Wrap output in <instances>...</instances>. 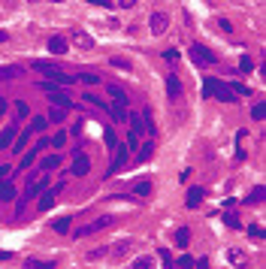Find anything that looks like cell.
<instances>
[{
  "label": "cell",
  "instance_id": "cell-1",
  "mask_svg": "<svg viewBox=\"0 0 266 269\" xmlns=\"http://www.w3.org/2000/svg\"><path fill=\"white\" fill-rule=\"evenodd\" d=\"M203 97H218V100H224V103H233L236 100V94L227 88L224 82H218V79H203Z\"/></svg>",
  "mask_w": 266,
  "mask_h": 269
},
{
  "label": "cell",
  "instance_id": "cell-2",
  "mask_svg": "<svg viewBox=\"0 0 266 269\" xmlns=\"http://www.w3.org/2000/svg\"><path fill=\"white\" fill-rule=\"evenodd\" d=\"M109 224H112V218H109V215H103V218H94L91 224H85V227H79V230H76V239L91 236V233H97V230H103V227H109Z\"/></svg>",
  "mask_w": 266,
  "mask_h": 269
},
{
  "label": "cell",
  "instance_id": "cell-3",
  "mask_svg": "<svg viewBox=\"0 0 266 269\" xmlns=\"http://www.w3.org/2000/svg\"><path fill=\"white\" fill-rule=\"evenodd\" d=\"M148 27H151V33H155V36H164L167 27H170V15H167V12H151Z\"/></svg>",
  "mask_w": 266,
  "mask_h": 269
},
{
  "label": "cell",
  "instance_id": "cell-4",
  "mask_svg": "<svg viewBox=\"0 0 266 269\" xmlns=\"http://www.w3.org/2000/svg\"><path fill=\"white\" fill-rule=\"evenodd\" d=\"M127 155H130V148H127V145H115V158H112V164H109V173H106V176H115V173L127 164Z\"/></svg>",
  "mask_w": 266,
  "mask_h": 269
},
{
  "label": "cell",
  "instance_id": "cell-5",
  "mask_svg": "<svg viewBox=\"0 0 266 269\" xmlns=\"http://www.w3.org/2000/svg\"><path fill=\"white\" fill-rule=\"evenodd\" d=\"M191 58H194L200 67H212V64H218V58H215L209 49H203V46H191Z\"/></svg>",
  "mask_w": 266,
  "mask_h": 269
},
{
  "label": "cell",
  "instance_id": "cell-6",
  "mask_svg": "<svg viewBox=\"0 0 266 269\" xmlns=\"http://www.w3.org/2000/svg\"><path fill=\"white\" fill-rule=\"evenodd\" d=\"M106 94L112 97V106H127L130 100H127V94H124V88H118V85H106Z\"/></svg>",
  "mask_w": 266,
  "mask_h": 269
},
{
  "label": "cell",
  "instance_id": "cell-7",
  "mask_svg": "<svg viewBox=\"0 0 266 269\" xmlns=\"http://www.w3.org/2000/svg\"><path fill=\"white\" fill-rule=\"evenodd\" d=\"M61 187H64V184H58V187H52V190H46V194L40 197V203H36V209H40V212H49V209L55 206V197L61 194Z\"/></svg>",
  "mask_w": 266,
  "mask_h": 269
},
{
  "label": "cell",
  "instance_id": "cell-8",
  "mask_svg": "<svg viewBox=\"0 0 266 269\" xmlns=\"http://www.w3.org/2000/svg\"><path fill=\"white\" fill-rule=\"evenodd\" d=\"M18 136V124H9L3 133H0V151H6L9 145H12V139Z\"/></svg>",
  "mask_w": 266,
  "mask_h": 269
},
{
  "label": "cell",
  "instance_id": "cell-9",
  "mask_svg": "<svg viewBox=\"0 0 266 269\" xmlns=\"http://www.w3.org/2000/svg\"><path fill=\"white\" fill-rule=\"evenodd\" d=\"M203 197H206L203 187H191V190H187V209H197L203 203Z\"/></svg>",
  "mask_w": 266,
  "mask_h": 269
},
{
  "label": "cell",
  "instance_id": "cell-10",
  "mask_svg": "<svg viewBox=\"0 0 266 269\" xmlns=\"http://www.w3.org/2000/svg\"><path fill=\"white\" fill-rule=\"evenodd\" d=\"M167 94H170L173 100L181 94V82H178V76H176V73H170V76H167Z\"/></svg>",
  "mask_w": 266,
  "mask_h": 269
},
{
  "label": "cell",
  "instance_id": "cell-11",
  "mask_svg": "<svg viewBox=\"0 0 266 269\" xmlns=\"http://www.w3.org/2000/svg\"><path fill=\"white\" fill-rule=\"evenodd\" d=\"M73 46H76V49H91V46H94V40H91L88 33L76 30V33H73Z\"/></svg>",
  "mask_w": 266,
  "mask_h": 269
},
{
  "label": "cell",
  "instance_id": "cell-12",
  "mask_svg": "<svg viewBox=\"0 0 266 269\" xmlns=\"http://www.w3.org/2000/svg\"><path fill=\"white\" fill-rule=\"evenodd\" d=\"M49 100H52V106H61V109H70L73 106V100L67 94H61V91H49Z\"/></svg>",
  "mask_w": 266,
  "mask_h": 269
},
{
  "label": "cell",
  "instance_id": "cell-13",
  "mask_svg": "<svg viewBox=\"0 0 266 269\" xmlns=\"http://www.w3.org/2000/svg\"><path fill=\"white\" fill-rule=\"evenodd\" d=\"M227 260H230L236 269H242L245 266V251L242 248H230V251H227Z\"/></svg>",
  "mask_w": 266,
  "mask_h": 269
},
{
  "label": "cell",
  "instance_id": "cell-14",
  "mask_svg": "<svg viewBox=\"0 0 266 269\" xmlns=\"http://www.w3.org/2000/svg\"><path fill=\"white\" fill-rule=\"evenodd\" d=\"M49 52L52 55H64L67 52V40H64V36H52V40H49Z\"/></svg>",
  "mask_w": 266,
  "mask_h": 269
},
{
  "label": "cell",
  "instance_id": "cell-15",
  "mask_svg": "<svg viewBox=\"0 0 266 269\" xmlns=\"http://www.w3.org/2000/svg\"><path fill=\"white\" fill-rule=\"evenodd\" d=\"M130 269H155V257H151V254H142V257H136V260L130 263Z\"/></svg>",
  "mask_w": 266,
  "mask_h": 269
},
{
  "label": "cell",
  "instance_id": "cell-16",
  "mask_svg": "<svg viewBox=\"0 0 266 269\" xmlns=\"http://www.w3.org/2000/svg\"><path fill=\"white\" fill-rule=\"evenodd\" d=\"M88 170H91V161L79 155V158H76V164H73V176H85Z\"/></svg>",
  "mask_w": 266,
  "mask_h": 269
},
{
  "label": "cell",
  "instance_id": "cell-17",
  "mask_svg": "<svg viewBox=\"0 0 266 269\" xmlns=\"http://www.w3.org/2000/svg\"><path fill=\"white\" fill-rule=\"evenodd\" d=\"M30 136H33V130H30V127H27L24 133H18V136L12 139V142H15V148H12V151H24V148H27V142H30Z\"/></svg>",
  "mask_w": 266,
  "mask_h": 269
},
{
  "label": "cell",
  "instance_id": "cell-18",
  "mask_svg": "<svg viewBox=\"0 0 266 269\" xmlns=\"http://www.w3.org/2000/svg\"><path fill=\"white\" fill-rule=\"evenodd\" d=\"M43 190H46V176H43V179H36V181H30V184H27V197H40V194H43Z\"/></svg>",
  "mask_w": 266,
  "mask_h": 269
},
{
  "label": "cell",
  "instance_id": "cell-19",
  "mask_svg": "<svg viewBox=\"0 0 266 269\" xmlns=\"http://www.w3.org/2000/svg\"><path fill=\"white\" fill-rule=\"evenodd\" d=\"M127 124H130V133H136V136H139V133L145 130V121H142V115H133V112H130Z\"/></svg>",
  "mask_w": 266,
  "mask_h": 269
},
{
  "label": "cell",
  "instance_id": "cell-20",
  "mask_svg": "<svg viewBox=\"0 0 266 269\" xmlns=\"http://www.w3.org/2000/svg\"><path fill=\"white\" fill-rule=\"evenodd\" d=\"M130 248H133V242H130V239H121V242H115V248H112V257L118 260V257H124Z\"/></svg>",
  "mask_w": 266,
  "mask_h": 269
},
{
  "label": "cell",
  "instance_id": "cell-21",
  "mask_svg": "<svg viewBox=\"0 0 266 269\" xmlns=\"http://www.w3.org/2000/svg\"><path fill=\"white\" fill-rule=\"evenodd\" d=\"M9 200H15V187L6 184V181H0V203H9Z\"/></svg>",
  "mask_w": 266,
  "mask_h": 269
},
{
  "label": "cell",
  "instance_id": "cell-22",
  "mask_svg": "<svg viewBox=\"0 0 266 269\" xmlns=\"http://www.w3.org/2000/svg\"><path fill=\"white\" fill-rule=\"evenodd\" d=\"M64 115H67V109H61V106H52L46 118H49V124H61V121H64Z\"/></svg>",
  "mask_w": 266,
  "mask_h": 269
},
{
  "label": "cell",
  "instance_id": "cell-23",
  "mask_svg": "<svg viewBox=\"0 0 266 269\" xmlns=\"http://www.w3.org/2000/svg\"><path fill=\"white\" fill-rule=\"evenodd\" d=\"M24 269H58V266H55L52 260H33V257H30V260L24 263Z\"/></svg>",
  "mask_w": 266,
  "mask_h": 269
},
{
  "label": "cell",
  "instance_id": "cell-24",
  "mask_svg": "<svg viewBox=\"0 0 266 269\" xmlns=\"http://www.w3.org/2000/svg\"><path fill=\"white\" fill-rule=\"evenodd\" d=\"M15 76H21V67H0V79H3V82L15 79Z\"/></svg>",
  "mask_w": 266,
  "mask_h": 269
},
{
  "label": "cell",
  "instance_id": "cell-25",
  "mask_svg": "<svg viewBox=\"0 0 266 269\" xmlns=\"http://www.w3.org/2000/svg\"><path fill=\"white\" fill-rule=\"evenodd\" d=\"M151 151H155V142H145V145H139V155H136V161H139V164H145V161L151 158Z\"/></svg>",
  "mask_w": 266,
  "mask_h": 269
},
{
  "label": "cell",
  "instance_id": "cell-26",
  "mask_svg": "<svg viewBox=\"0 0 266 269\" xmlns=\"http://www.w3.org/2000/svg\"><path fill=\"white\" fill-rule=\"evenodd\" d=\"M61 167V155H49V158H43V164H40V170H58Z\"/></svg>",
  "mask_w": 266,
  "mask_h": 269
},
{
  "label": "cell",
  "instance_id": "cell-27",
  "mask_svg": "<svg viewBox=\"0 0 266 269\" xmlns=\"http://www.w3.org/2000/svg\"><path fill=\"white\" fill-rule=\"evenodd\" d=\"M263 194H266L263 184H257V187L251 190V197H245V203H248V206H251V203H254V206H257V203H263Z\"/></svg>",
  "mask_w": 266,
  "mask_h": 269
},
{
  "label": "cell",
  "instance_id": "cell-28",
  "mask_svg": "<svg viewBox=\"0 0 266 269\" xmlns=\"http://www.w3.org/2000/svg\"><path fill=\"white\" fill-rule=\"evenodd\" d=\"M49 127V118H43V115H33V124H30V130L33 133H43Z\"/></svg>",
  "mask_w": 266,
  "mask_h": 269
},
{
  "label": "cell",
  "instance_id": "cell-29",
  "mask_svg": "<svg viewBox=\"0 0 266 269\" xmlns=\"http://www.w3.org/2000/svg\"><path fill=\"white\" fill-rule=\"evenodd\" d=\"M187 239H191V230H187V227L176 230V242H178V248H187Z\"/></svg>",
  "mask_w": 266,
  "mask_h": 269
},
{
  "label": "cell",
  "instance_id": "cell-30",
  "mask_svg": "<svg viewBox=\"0 0 266 269\" xmlns=\"http://www.w3.org/2000/svg\"><path fill=\"white\" fill-rule=\"evenodd\" d=\"M103 142H106L109 148H115V145H118V136H115V130H112V127L103 130Z\"/></svg>",
  "mask_w": 266,
  "mask_h": 269
},
{
  "label": "cell",
  "instance_id": "cell-31",
  "mask_svg": "<svg viewBox=\"0 0 266 269\" xmlns=\"http://www.w3.org/2000/svg\"><path fill=\"white\" fill-rule=\"evenodd\" d=\"M82 100H88V103H91V106H97V109H106V112H109V103H106V100H100V97H97V94H85V97H82Z\"/></svg>",
  "mask_w": 266,
  "mask_h": 269
},
{
  "label": "cell",
  "instance_id": "cell-32",
  "mask_svg": "<svg viewBox=\"0 0 266 269\" xmlns=\"http://www.w3.org/2000/svg\"><path fill=\"white\" fill-rule=\"evenodd\" d=\"M36 155H40V151H36V148H30V151H27V155L21 158V170H27V167H33V161H36Z\"/></svg>",
  "mask_w": 266,
  "mask_h": 269
},
{
  "label": "cell",
  "instance_id": "cell-33",
  "mask_svg": "<svg viewBox=\"0 0 266 269\" xmlns=\"http://www.w3.org/2000/svg\"><path fill=\"white\" fill-rule=\"evenodd\" d=\"M52 230H55V233H67V230H70V218H58L52 224Z\"/></svg>",
  "mask_w": 266,
  "mask_h": 269
},
{
  "label": "cell",
  "instance_id": "cell-34",
  "mask_svg": "<svg viewBox=\"0 0 266 269\" xmlns=\"http://www.w3.org/2000/svg\"><path fill=\"white\" fill-rule=\"evenodd\" d=\"M15 115H18V121L27 118V115H30V106H27L24 100H18V103H15Z\"/></svg>",
  "mask_w": 266,
  "mask_h": 269
},
{
  "label": "cell",
  "instance_id": "cell-35",
  "mask_svg": "<svg viewBox=\"0 0 266 269\" xmlns=\"http://www.w3.org/2000/svg\"><path fill=\"white\" fill-rule=\"evenodd\" d=\"M133 194H136V197H148V194H151V184H148V181H139V184L133 187Z\"/></svg>",
  "mask_w": 266,
  "mask_h": 269
},
{
  "label": "cell",
  "instance_id": "cell-36",
  "mask_svg": "<svg viewBox=\"0 0 266 269\" xmlns=\"http://www.w3.org/2000/svg\"><path fill=\"white\" fill-rule=\"evenodd\" d=\"M230 91H233V94H242V97H251V88H248V85H242V82H233V85H230Z\"/></svg>",
  "mask_w": 266,
  "mask_h": 269
},
{
  "label": "cell",
  "instance_id": "cell-37",
  "mask_svg": "<svg viewBox=\"0 0 266 269\" xmlns=\"http://www.w3.org/2000/svg\"><path fill=\"white\" fill-rule=\"evenodd\" d=\"M64 142H67V133H64V130H58V133H55V136L49 139V145H52V148H61Z\"/></svg>",
  "mask_w": 266,
  "mask_h": 269
},
{
  "label": "cell",
  "instance_id": "cell-38",
  "mask_svg": "<svg viewBox=\"0 0 266 269\" xmlns=\"http://www.w3.org/2000/svg\"><path fill=\"white\" fill-rule=\"evenodd\" d=\"M263 115H266V106H263V103H254V109H251V118H254V121H263Z\"/></svg>",
  "mask_w": 266,
  "mask_h": 269
},
{
  "label": "cell",
  "instance_id": "cell-39",
  "mask_svg": "<svg viewBox=\"0 0 266 269\" xmlns=\"http://www.w3.org/2000/svg\"><path fill=\"white\" fill-rule=\"evenodd\" d=\"M239 70H242V73H251V70H254V61H251L248 55H242V61H239Z\"/></svg>",
  "mask_w": 266,
  "mask_h": 269
},
{
  "label": "cell",
  "instance_id": "cell-40",
  "mask_svg": "<svg viewBox=\"0 0 266 269\" xmlns=\"http://www.w3.org/2000/svg\"><path fill=\"white\" fill-rule=\"evenodd\" d=\"M248 236H254V239H263V227H260V224H251V227H248Z\"/></svg>",
  "mask_w": 266,
  "mask_h": 269
},
{
  "label": "cell",
  "instance_id": "cell-41",
  "mask_svg": "<svg viewBox=\"0 0 266 269\" xmlns=\"http://www.w3.org/2000/svg\"><path fill=\"white\" fill-rule=\"evenodd\" d=\"M112 67H118V70H130V61H124V58H112Z\"/></svg>",
  "mask_w": 266,
  "mask_h": 269
},
{
  "label": "cell",
  "instance_id": "cell-42",
  "mask_svg": "<svg viewBox=\"0 0 266 269\" xmlns=\"http://www.w3.org/2000/svg\"><path fill=\"white\" fill-rule=\"evenodd\" d=\"M82 82H85V85H97V82H100V76H94V73H85V76H82Z\"/></svg>",
  "mask_w": 266,
  "mask_h": 269
},
{
  "label": "cell",
  "instance_id": "cell-43",
  "mask_svg": "<svg viewBox=\"0 0 266 269\" xmlns=\"http://www.w3.org/2000/svg\"><path fill=\"white\" fill-rule=\"evenodd\" d=\"M218 27H221L224 33H233V24H230V21H227V18H218Z\"/></svg>",
  "mask_w": 266,
  "mask_h": 269
},
{
  "label": "cell",
  "instance_id": "cell-44",
  "mask_svg": "<svg viewBox=\"0 0 266 269\" xmlns=\"http://www.w3.org/2000/svg\"><path fill=\"white\" fill-rule=\"evenodd\" d=\"M164 58H167L170 64H176V61H178V52H176V49H167V52H164Z\"/></svg>",
  "mask_w": 266,
  "mask_h": 269
},
{
  "label": "cell",
  "instance_id": "cell-45",
  "mask_svg": "<svg viewBox=\"0 0 266 269\" xmlns=\"http://www.w3.org/2000/svg\"><path fill=\"white\" fill-rule=\"evenodd\" d=\"M178 266H181V269H191V266H194V257H187V254H184V257L178 260Z\"/></svg>",
  "mask_w": 266,
  "mask_h": 269
},
{
  "label": "cell",
  "instance_id": "cell-46",
  "mask_svg": "<svg viewBox=\"0 0 266 269\" xmlns=\"http://www.w3.org/2000/svg\"><path fill=\"white\" fill-rule=\"evenodd\" d=\"M106 254V248H94V251H88V260H97V257H103Z\"/></svg>",
  "mask_w": 266,
  "mask_h": 269
},
{
  "label": "cell",
  "instance_id": "cell-47",
  "mask_svg": "<svg viewBox=\"0 0 266 269\" xmlns=\"http://www.w3.org/2000/svg\"><path fill=\"white\" fill-rule=\"evenodd\" d=\"M161 260H164L167 269H173V263H170V251H167V248H161Z\"/></svg>",
  "mask_w": 266,
  "mask_h": 269
},
{
  "label": "cell",
  "instance_id": "cell-48",
  "mask_svg": "<svg viewBox=\"0 0 266 269\" xmlns=\"http://www.w3.org/2000/svg\"><path fill=\"white\" fill-rule=\"evenodd\" d=\"M224 221H227V227H233V230H236V227H239V218H236V215H227V218H224Z\"/></svg>",
  "mask_w": 266,
  "mask_h": 269
},
{
  "label": "cell",
  "instance_id": "cell-49",
  "mask_svg": "<svg viewBox=\"0 0 266 269\" xmlns=\"http://www.w3.org/2000/svg\"><path fill=\"white\" fill-rule=\"evenodd\" d=\"M91 6H112V0H88Z\"/></svg>",
  "mask_w": 266,
  "mask_h": 269
},
{
  "label": "cell",
  "instance_id": "cell-50",
  "mask_svg": "<svg viewBox=\"0 0 266 269\" xmlns=\"http://www.w3.org/2000/svg\"><path fill=\"white\" fill-rule=\"evenodd\" d=\"M194 266H197V269H209V260H206V257H200V260H194Z\"/></svg>",
  "mask_w": 266,
  "mask_h": 269
},
{
  "label": "cell",
  "instance_id": "cell-51",
  "mask_svg": "<svg viewBox=\"0 0 266 269\" xmlns=\"http://www.w3.org/2000/svg\"><path fill=\"white\" fill-rule=\"evenodd\" d=\"M9 173H12L9 167H0V181H6V179H9Z\"/></svg>",
  "mask_w": 266,
  "mask_h": 269
},
{
  "label": "cell",
  "instance_id": "cell-52",
  "mask_svg": "<svg viewBox=\"0 0 266 269\" xmlns=\"http://www.w3.org/2000/svg\"><path fill=\"white\" fill-rule=\"evenodd\" d=\"M118 6H124V9H130V6H136V0H118Z\"/></svg>",
  "mask_w": 266,
  "mask_h": 269
},
{
  "label": "cell",
  "instance_id": "cell-53",
  "mask_svg": "<svg viewBox=\"0 0 266 269\" xmlns=\"http://www.w3.org/2000/svg\"><path fill=\"white\" fill-rule=\"evenodd\" d=\"M6 115V97H0V118Z\"/></svg>",
  "mask_w": 266,
  "mask_h": 269
},
{
  "label": "cell",
  "instance_id": "cell-54",
  "mask_svg": "<svg viewBox=\"0 0 266 269\" xmlns=\"http://www.w3.org/2000/svg\"><path fill=\"white\" fill-rule=\"evenodd\" d=\"M6 40H9V33H6V30H0V43H6Z\"/></svg>",
  "mask_w": 266,
  "mask_h": 269
},
{
  "label": "cell",
  "instance_id": "cell-55",
  "mask_svg": "<svg viewBox=\"0 0 266 269\" xmlns=\"http://www.w3.org/2000/svg\"><path fill=\"white\" fill-rule=\"evenodd\" d=\"M55 3H64V0H55Z\"/></svg>",
  "mask_w": 266,
  "mask_h": 269
},
{
  "label": "cell",
  "instance_id": "cell-56",
  "mask_svg": "<svg viewBox=\"0 0 266 269\" xmlns=\"http://www.w3.org/2000/svg\"><path fill=\"white\" fill-rule=\"evenodd\" d=\"M30 3H33V0H30Z\"/></svg>",
  "mask_w": 266,
  "mask_h": 269
}]
</instances>
